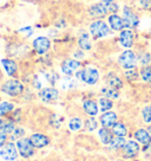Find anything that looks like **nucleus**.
<instances>
[{
	"instance_id": "38",
	"label": "nucleus",
	"mask_w": 151,
	"mask_h": 161,
	"mask_svg": "<svg viewBox=\"0 0 151 161\" xmlns=\"http://www.w3.org/2000/svg\"><path fill=\"white\" fill-rule=\"evenodd\" d=\"M139 3H141L142 7H144V8H151V0H141Z\"/></svg>"
},
{
	"instance_id": "43",
	"label": "nucleus",
	"mask_w": 151,
	"mask_h": 161,
	"mask_svg": "<svg viewBox=\"0 0 151 161\" xmlns=\"http://www.w3.org/2000/svg\"><path fill=\"white\" fill-rule=\"evenodd\" d=\"M150 36H151V33H150Z\"/></svg>"
},
{
	"instance_id": "40",
	"label": "nucleus",
	"mask_w": 151,
	"mask_h": 161,
	"mask_svg": "<svg viewBox=\"0 0 151 161\" xmlns=\"http://www.w3.org/2000/svg\"><path fill=\"white\" fill-rule=\"evenodd\" d=\"M148 130H149V133H150V134H151V126L149 127V128H148Z\"/></svg>"
},
{
	"instance_id": "13",
	"label": "nucleus",
	"mask_w": 151,
	"mask_h": 161,
	"mask_svg": "<svg viewBox=\"0 0 151 161\" xmlns=\"http://www.w3.org/2000/svg\"><path fill=\"white\" fill-rule=\"evenodd\" d=\"M117 120H118V116L113 111H106V113H104L99 117V122H101L102 127L107 128V129H110V128H112V127L115 126L117 122H118Z\"/></svg>"
},
{
	"instance_id": "2",
	"label": "nucleus",
	"mask_w": 151,
	"mask_h": 161,
	"mask_svg": "<svg viewBox=\"0 0 151 161\" xmlns=\"http://www.w3.org/2000/svg\"><path fill=\"white\" fill-rule=\"evenodd\" d=\"M0 90L11 97H17L24 92V84L20 80L13 78V80H6L5 83H3Z\"/></svg>"
},
{
	"instance_id": "29",
	"label": "nucleus",
	"mask_w": 151,
	"mask_h": 161,
	"mask_svg": "<svg viewBox=\"0 0 151 161\" xmlns=\"http://www.w3.org/2000/svg\"><path fill=\"white\" fill-rule=\"evenodd\" d=\"M81 127H83V121H81L79 117H73V119H71L70 122H69V128H70L72 131L81 130Z\"/></svg>"
},
{
	"instance_id": "16",
	"label": "nucleus",
	"mask_w": 151,
	"mask_h": 161,
	"mask_svg": "<svg viewBox=\"0 0 151 161\" xmlns=\"http://www.w3.org/2000/svg\"><path fill=\"white\" fill-rule=\"evenodd\" d=\"M119 43L122 46H124L126 49H130L132 44H133V32L131 31V29L126 27L125 30L121 31L119 35Z\"/></svg>"
},
{
	"instance_id": "19",
	"label": "nucleus",
	"mask_w": 151,
	"mask_h": 161,
	"mask_svg": "<svg viewBox=\"0 0 151 161\" xmlns=\"http://www.w3.org/2000/svg\"><path fill=\"white\" fill-rule=\"evenodd\" d=\"M98 136L101 139L102 143L106 145V146H109L111 143V141L113 140V133H112V130L107 129V128H104V127H102L101 129L98 130Z\"/></svg>"
},
{
	"instance_id": "11",
	"label": "nucleus",
	"mask_w": 151,
	"mask_h": 161,
	"mask_svg": "<svg viewBox=\"0 0 151 161\" xmlns=\"http://www.w3.org/2000/svg\"><path fill=\"white\" fill-rule=\"evenodd\" d=\"M39 97L45 103H53L59 98V91L55 88H44L39 92Z\"/></svg>"
},
{
	"instance_id": "6",
	"label": "nucleus",
	"mask_w": 151,
	"mask_h": 161,
	"mask_svg": "<svg viewBox=\"0 0 151 161\" xmlns=\"http://www.w3.org/2000/svg\"><path fill=\"white\" fill-rule=\"evenodd\" d=\"M17 148L20 156L24 159H30L34 154V147L31 142L30 137H21L17 141Z\"/></svg>"
},
{
	"instance_id": "27",
	"label": "nucleus",
	"mask_w": 151,
	"mask_h": 161,
	"mask_svg": "<svg viewBox=\"0 0 151 161\" xmlns=\"http://www.w3.org/2000/svg\"><path fill=\"white\" fill-rule=\"evenodd\" d=\"M13 109H14V104H13V103L7 102V101L1 102V103H0V119L4 117L5 115H7V114L11 113Z\"/></svg>"
},
{
	"instance_id": "28",
	"label": "nucleus",
	"mask_w": 151,
	"mask_h": 161,
	"mask_svg": "<svg viewBox=\"0 0 151 161\" xmlns=\"http://www.w3.org/2000/svg\"><path fill=\"white\" fill-rule=\"evenodd\" d=\"M112 107H113V103H112V101L110 98H107V97H102V98H99V110L101 111L106 113V111H109L110 109H112Z\"/></svg>"
},
{
	"instance_id": "18",
	"label": "nucleus",
	"mask_w": 151,
	"mask_h": 161,
	"mask_svg": "<svg viewBox=\"0 0 151 161\" xmlns=\"http://www.w3.org/2000/svg\"><path fill=\"white\" fill-rule=\"evenodd\" d=\"M1 64L5 69L6 74L8 76H15L17 71H18V65L13 59H10V58H5V59L1 60Z\"/></svg>"
},
{
	"instance_id": "32",
	"label": "nucleus",
	"mask_w": 151,
	"mask_h": 161,
	"mask_svg": "<svg viewBox=\"0 0 151 161\" xmlns=\"http://www.w3.org/2000/svg\"><path fill=\"white\" fill-rule=\"evenodd\" d=\"M124 76H125V78L128 80H130V82H133V80H138V77H139V72L136 70V68L135 69H129V70H125L124 72Z\"/></svg>"
},
{
	"instance_id": "33",
	"label": "nucleus",
	"mask_w": 151,
	"mask_h": 161,
	"mask_svg": "<svg viewBox=\"0 0 151 161\" xmlns=\"http://www.w3.org/2000/svg\"><path fill=\"white\" fill-rule=\"evenodd\" d=\"M61 86H63V89H72V88L77 86V82L72 80L71 77H65L64 80H61Z\"/></svg>"
},
{
	"instance_id": "5",
	"label": "nucleus",
	"mask_w": 151,
	"mask_h": 161,
	"mask_svg": "<svg viewBox=\"0 0 151 161\" xmlns=\"http://www.w3.org/2000/svg\"><path fill=\"white\" fill-rule=\"evenodd\" d=\"M90 33L93 38H104L110 33V27L103 20H95L90 25Z\"/></svg>"
},
{
	"instance_id": "9",
	"label": "nucleus",
	"mask_w": 151,
	"mask_h": 161,
	"mask_svg": "<svg viewBox=\"0 0 151 161\" xmlns=\"http://www.w3.org/2000/svg\"><path fill=\"white\" fill-rule=\"evenodd\" d=\"M122 18L124 20L125 27H128V29H135V27H137L138 23H139L138 15L131 10L130 7H124V10H123V17Z\"/></svg>"
},
{
	"instance_id": "42",
	"label": "nucleus",
	"mask_w": 151,
	"mask_h": 161,
	"mask_svg": "<svg viewBox=\"0 0 151 161\" xmlns=\"http://www.w3.org/2000/svg\"><path fill=\"white\" fill-rule=\"evenodd\" d=\"M23 1H29V0H23Z\"/></svg>"
},
{
	"instance_id": "4",
	"label": "nucleus",
	"mask_w": 151,
	"mask_h": 161,
	"mask_svg": "<svg viewBox=\"0 0 151 161\" xmlns=\"http://www.w3.org/2000/svg\"><path fill=\"white\" fill-rule=\"evenodd\" d=\"M137 62H138V57L136 56V53L131 50H126L124 51L119 58H118V64L125 69V70H129V69H135L137 66Z\"/></svg>"
},
{
	"instance_id": "12",
	"label": "nucleus",
	"mask_w": 151,
	"mask_h": 161,
	"mask_svg": "<svg viewBox=\"0 0 151 161\" xmlns=\"http://www.w3.org/2000/svg\"><path fill=\"white\" fill-rule=\"evenodd\" d=\"M33 49L37 53H39V55H44L46 53L47 51L50 50L51 47V42L49 38H46V37H38V38H35L33 40Z\"/></svg>"
},
{
	"instance_id": "1",
	"label": "nucleus",
	"mask_w": 151,
	"mask_h": 161,
	"mask_svg": "<svg viewBox=\"0 0 151 161\" xmlns=\"http://www.w3.org/2000/svg\"><path fill=\"white\" fill-rule=\"evenodd\" d=\"M118 5L113 1H107V0H102L101 3H98L96 5L91 6L89 13L92 17H104V15L112 13L115 14L117 11H118Z\"/></svg>"
},
{
	"instance_id": "21",
	"label": "nucleus",
	"mask_w": 151,
	"mask_h": 161,
	"mask_svg": "<svg viewBox=\"0 0 151 161\" xmlns=\"http://www.w3.org/2000/svg\"><path fill=\"white\" fill-rule=\"evenodd\" d=\"M15 129V125L12 120L8 119H0V133L4 134H12Z\"/></svg>"
},
{
	"instance_id": "3",
	"label": "nucleus",
	"mask_w": 151,
	"mask_h": 161,
	"mask_svg": "<svg viewBox=\"0 0 151 161\" xmlns=\"http://www.w3.org/2000/svg\"><path fill=\"white\" fill-rule=\"evenodd\" d=\"M76 77L78 80H83L86 84H89V86H93L99 80V71L95 68H85V69L77 71Z\"/></svg>"
},
{
	"instance_id": "24",
	"label": "nucleus",
	"mask_w": 151,
	"mask_h": 161,
	"mask_svg": "<svg viewBox=\"0 0 151 161\" xmlns=\"http://www.w3.org/2000/svg\"><path fill=\"white\" fill-rule=\"evenodd\" d=\"M125 143H126V141L124 137L115 136L113 140L111 141V143L109 145V149H111V151H118V149H122Z\"/></svg>"
},
{
	"instance_id": "31",
	"label": "nucleus",
	"mask_w": 151,
	"mask_h": 161,
	"mask_svg": "<svg viewBox=\"0 0 151 161\" xmlns=\"http://www.w3.org/2000/svg\"><path fill=\"white\" fill-rule=\"evenodd\" d=\"M84 127H85V129L87 131H93L97 129V127H98V122L96 121V119H93L92 116L89 117L87 120H85V123H84Z\"/></svg>"
},
{
	"instance_id": "14",
	"label": "nucleus",
	"mask_w": 151,
	"mask_h": 161,
	"mask_svg": "<svg viewBox=\"0 0 151 161\" xmlns=\"http://www.w3.org/2000/svg\"><path fill=\"white\" fill-rule=\"evenodd\" d=\"M30 140L34 148H44L47 145H50V137L41 133H34L30 136Z\"/></svg>"
},
{
	"instance_id": "36",
	"label": "nucleus",
	"mask_w": 151,
	"mask_h": 161,
	"mask_svg": "<svg viewBox=\"0 0 151 161\" xmlns=\"http://www.w3.org/2000/svg\"><path fill=\"white\" fill-rule=\"evenodd\" d=\"M138 60L141 62V64L143 66H146L149 63H150V60H151V56H150V53H146V52H144L143 55L138 58Z\"/></svg>"
},
{
	"instance_id": "7",
	"label": "nucleus",
	"mask_w": 151,
	"mask_h": 161,
	"mask_svg": "<svg viewBox=\"0 0 151 161\" xmlns=\"http://www.w3.org/2000/svg\"><path fill=\"white\" fill-rule=\"evenodd\" d=\"M18 148L17 145H14L13 142H7L5 146L1 147L0 149V156L6 161H14L18 158Z\"/></svg>"
},
{
	"instance_id": "26",
	"label": "nucleus",
	"mask_w": 151,
	"mask_h": 161,
	"mask_svg": "<svg viewBox=\"0 0 151 161\" xmlns=\"http://www.w3.org/2000/svg\"><path fill=\"white\" fill-rule=\"evenodd\" d=\"M78 44H79V47H81V50H91V47H92V44H91V40H90V37L87 33H83V35L79 37V39H78Z\"/></svg>"
},
{
	"instance_id": "10",
	"label": "nucleus",
	"mask_w": 151,
	"mask_h": 161,
	"mask_svg": "<svg viewBox=\"0 0 151 161\" xmlns=\"http://www.w3.org/2000/svg\"><path fill=\"white\" fill-rule=\"evenodd\" d=\"M81 68V62L73 58H67L65 59L60 65L61 72L66 76H71L72 74H75L76 71H78V69Z\"/></svg>"
},
{
	"instance_id": "39",
	"label": "nucleus",
	"mask_w": 151,
	"mask_h": 161,
	"mask_svg": "<svg viewBox=\"0 0 151 161\" xmlns=\"http://www.w3.org/2000/svg\"><path fill=\"white\" fill-rule=\"evenodd\" d=\"M75 58L77 60H78V59H83V58H84V53H83L81 51H77V52H75Z\"/></svg>"
},
{
	"instance_id": "20",
	"label": "nucleus",
	"mask_w": 151,
	"mask_h": 161,
	"mask_svg": "<svg viewBox=\"0 0 151 161\" xmlns=\"http://www.w3.org/2000/svg\"><path fill=\"white\" fill-rule=\"evenodd\" d=\"M83 109L85 111L87 115L90 116H96L98 114V106H97V103L95 102L93 100H85L84 101V103H83Z\"/></svg>"
},
{
	"instance_id": "37",
	"label": "nucleus",
	"mask_w": 151,
	"mask_h": 161,
	"mask_svg": "<svg viewBox=\"0 0 151 161\" xmlns=\"http://www.w3.org/2000/svg\"><path fill=\"white\" fill-rule=\"evenodd\" d=\"M7 143V134L0 133V148L4 147Z\"/></svg>"
},
{
	"instance_id": "25",
	"label": "nucleus",
	"mask_w": 151,
	"mask_h": 161,
	"mask_svg": "<svg viewBox=\"0 0 151 161\" xmlns=\"http://www.w3.org/2000/svg\"><path fill=\"white\" fill-rule=\"evenodd\" d=\"M102 94L104 97H107L110 100H116L119 97V92H118V89H115V88H111V86H106L102 89Z\"/></svg>"
},
{
	"instance_id": "15",
	"label": "nucleus",
	"mask_w": 151,
	"mask_h": 161,
	"mask_svg": "<svg viewBox=\"0 0 151 161\" xmlns=\"http://www.w3.org/2000/svg\"><path fill=\"white\" fill-rule=\"evenodd\" d=\"M133 137L141 145H144V146H150L151 145V134L148 129H144V128L137 129L133 133Z\"/></svg>"
},
{
	"instance_id": "30",
	"label": "nucleus",
	"mask_w": 151,
	"mask_h": 161,
	"mask_svg": "<svg viewBox=\"0 0 151 161\" xmlns=\"http://www.w3.org/2000/svg\"><path fill=\"white\" fill-rule=\"evenodd\" d=\"M139 75H141L142 80H144V82L151 84V66H149V65L143 66L141 72H139Z\"/></svg>"
},
{
	"instance_id": "8",
	"label": "nucleus",
	"mask_w": 151,
	"mask_h": 161,
	"mask_svg": "<svg viewBox=\"0 0 151 161\" xmlns=\"http://www.w3.org/2000/svg\"><path fill=\"white\" fill-rule=\"evenodd\" d=\"M141 152V147H139V143L137 141L133 140H129L126 142L124 147L122 148V154L125 159H133L136 158Z\"/></svg>"
},
{
	"instance_id": "41",
	"label": "nucleus",
	"mask_w": 151,
	"mask_h": 161,
	"mask_svg": "<svg viewBox=\"0 0 151 161\" xmlns=\"http://www.w3.org/2000/svg\"><path fill=\"white\" fill-rule=\"evenodd\" d=\"M107 1H113V0H107Z\"/></svg>"
},
{
	"instance_id": "22",
	"label": "nucleus",
	"mask_w": 151,
	"mask_h": 161,
	"mask_svg": "<svg viewBox=\"0 0 151 161\" xmlns=\"http://www.w3.org/2000/svg\"><path fill=\"white\" fill-rule=\"evenodd\" d=\"M106 84L115 89H122L123 88V80L121 77H118L115 74H109L106 76Z\"/></svg>"
},
{
	"instance_id": "23",
	"label": "nucleus",
	"mask_w": 151,
	"mask_h": 161,
	"mask_svg": "<svg viewBox=\"0 0 151 161\" xmlns=\"http://www.w3.org/2000/svg\"><path fill=\"white\" fill-rule=\"evenodd\" d=\"M111 130H112L115 136H121V137H125L128 135V133H129L126 126L122 122H117L116 125L111 128Z\"/></svg>"
},
{
	"instance_id": "35",
	"label": "nucleus",
	"mask_w": 151,
	"mask_h": 161,
	"mask_svg": "<svg viewBox=\"0 0 151 161\" xmlns=\"http://www.w3.org/2000/svg\"><path fill=\"white\" fill-rule=\"evenodd\" d=\"M24 135H25V129H23V128H15L14 130H13V133L10 134V140L18 141L19 139L24 137Z\"/></svg>"
},
{
	"instance_id": "17",
	"label": "nucleus",
	"mask_w": 151,
	"mask_h": 161,
	"mask_svg": "<svg viewBox=\"0 0 151 161\" xmlns=\"http://www.w3.org/2000/svg\"><path fill=\"white\" fill-rule=\"evenodd\" d=\"M109 25L112 30L115 31H122L124 30L125 24H124V20L122 17H119L118 14H110L109 15Z\"/></svg>"
},
{
	"instance_id": "34",
	"label": "nucleus",
	"mask_w": 151,
	"mask_h": 161,
	"mask_svg": "<svg viewBox=\"0 0 151 161\" xmlns=\"http://www.w3.org/2000/svg\"><path fill=\"white\" fill-rule=\"evenodd\" d=\"M142 117L146 125L151 123V106H146L142 110Z\"/></svg>"
}]
</instances>
